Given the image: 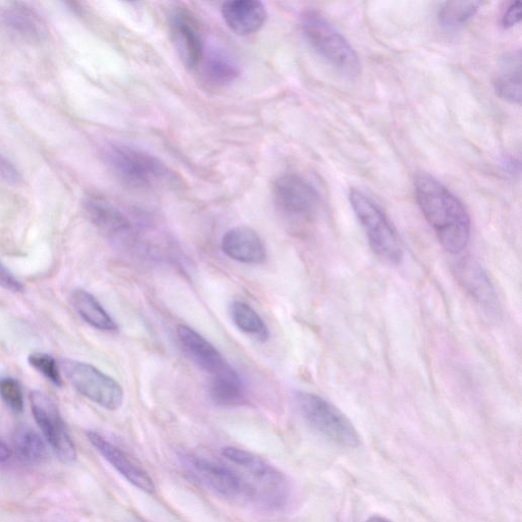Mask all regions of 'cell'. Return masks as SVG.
Segmentation results:
<instances>
[{
	"instance_id": "6da1fadb",
	"label": "cell",
	"mask_w": 522,
	"mask_h": 522,
	"mask_svg": "<svg viewBox=\"0 0 522 522\" xmlns=\"http://www.w3.org/2000/svg\"><path fill=\"white\" fill-rule=\"evenodd\" d=\"M414 192L417 204L442 246L451 254L462 252L472 232L471 218L463 203L428 174L415 178Z\"/></svg>"
},
{
	"instance_id": "7a4b0ae2",
	"label": "cell",
	"mask_w": 522,
	"mask_h": 522,
	"mask_svg": "<svg viewBox=\"0 0 522 522\" xmlns=\"http://www.w3.org/2000/svg\"><path fill=\"white\" fill-rule=\"evenodd\" d=\"M104 162L126 185L154 190L176 183L175 173L160 159L135 146L115 143L103 152Z\"/></svg>"
},
{
	"instance_id": "3957f363",
	"label": "cell",
	"mask_w": 522,
	"mask_h": 522,
	"mask_svg": "<svg viewBox=\"0 0 522 522\" xmlns=\"http://www.w3.org/2000/svg\"><path fill=\"white\" fill-rule=\"evenodd\" d=\"M222 453L245 473L242 475L253 490L255 502L276 510L289 504L292 497L291 484L276 467L242 449L227 447Z\"/></svg>"
},
{
	"instance_id": "277c9868",
	"label": "cell",
	"mask_w": 522,
	"mask_h": 522,
	"mask_svg": "<svg viewBox=\"0 0 522 522\" xmlns=\"http://www.w3.org/2000/svg\"><path fill=\"white\" fill-rule=\"evenodd\" d=\"M300 27L309 45L334 69L348 77L360 73L356 51L323 14L305 11L300 17Z\"/></svg>"
},
{
	"instance_id": "5b68a950",
	"label": "cell",
	"mask_w": 522,
	"mask_h": 522,
	"mask_svg": "<svg viewBox=\"0 0 522 522\" xmlns=\"http://www.w3.org/2000/svg\"><path fill=\"white\" fill-rule=\"evenodd\" d=\"M349 200L373 252L386 264H401L403 247L400 238L382 208L370 196L357 189L350 190Z\"/></svg>"
},
{
	"instance_id": "8992f818",
	"label": "cell",
	"mask_w": 522,
	"mask_h": 522,
	"mask_svg": "<svg viewBox=\"0 0 522 522\" xmlns=\"http://www.w3.org/2000/svg\"><path fill=\"white\" fill-rule=\"evenodd\" d=\"M295 403L305 423L329 442L345 448L359 445V435L348 417L328 400L298 392Z\"/></svg>"
},
{
	"instance_id": "52a82bcc",
	"label": "cell",
	"mask_w": 522,
	"mask_h": 522,
	"mask_svg": "<svg viewBox=\"0 0 522 522\" xmlns=\"http://www.w3.org/2000/svg\"><path fill=\"white\" fill-rule=\"evenodd\" d=\"M273 195L278 213L291 226H307L317 219L321 197L303 177L297 174L281 176L275 182Z\"/></svg>"
},
{
	"instance_id": "ba28073f",
	"label": "cell",
	"mask_w": 522,
	"mask_h": 522,
	"mask_svg": "<svg viewBox=\"0 0 522 522\" xmlns=\"http://www.w3.org/2000/svg\"><path fill=\"white\" fill-rule=\"evenodd\" d=\"M187 473L206 489L229 500L254 501V493L235 468L196 455L182 456Z\"/></svg>"
},
{
	"instance_id": "9c48e42d",
	"label": "cell",
	"mask_w": 522,
	"mask_h": 522,
	"mask_svg": "<svg viewBox=\"0 0 522 522\" xmlns=\"http://www.w3.org/2000/svg\"><path fill=\"white\" fill-rule=\"evenodd\" d=\"M62 367L70 384L82 396L110 411L122 407L124 390L114 378L78 360L67 359Z\"/></svg>"
},
{
	"instance_id": "30bf717a",
	"label": "cell",
	"mask_w": 522,
	"mask_h": 522,
	"mask_svg": "<svg viewBox=\"0 0 522 522\" xmlns=\"http://www.w3.org/2000/svg\"><path fill=\"white\" fill-rule=\"evenodd\" d=\"M32 413L44 438L65 464L77 459V450L57 404L40 391L30 395Z\"/></svg>"
},
{
	"instance_id": "8fae6325",
	"label": "cell",
	"mask_w": 522,
	"mask_h": 522,
	"mask_svg": "<svg viewBox=\"0 0 522 522\" xmlns=\"http://www.w3.org/2000/svg\"><path fill=\"white\" fill-rule=\"evenodd\" d=\"M172 36L187 68L197 70L205 54V41L195 17L185 9H176L170 17Z\"/></svg>"
},
{
	"instance_id": "7c38bea8",
	"label": "cell",
	"mask_w": 522,
	"mask_h": 522,
	"mask_svg": "<svg viewBox=\"0 0 522 522\" xmlns=\"http://www.w3.org/2000/svg\"><path fill=\"white\" fill-rule=\"evenodd\" d=\"M90 223L104 236L113 240H125L133 233V224L119 206L107 198L90 195L83 203Z\"/></svg>"
},
{
	"instance_id": "4fadbf2b",
	"label": "cell",
	"mask_w": 522,
	"mask_h": 522,
	"mask_svg": "<svg viewBox=\"0 0 522 522\" xmlns=\"http://www.w3.org/2000/svg\"><path fill=\"white\" fill-rule=\"evenodd\" d=\"M87 438L101 456L129 483L147 494L154 493L153 480L136 459L95 432H88Z\"/></svg>"
},
{
	"instance_id": "5bb4252c",
	"label": "cell",
	"mask_w": 522,
	"mask_h": 522,
	"mask_svg": "<svg viewBox=\"0 0 522 522\" xmlns=\"http://www.w3.org/2000/svg\"><path fill=\"white\" fill-rule=\"evenodd\" d=\"M457 280L466 291L490 315L497 316L500 303L487 272L472 258H464L455 266Z\"/></svg>"
},
{
	"instance_id": "9a60e30c",
	"label": "cell",
	"mask_w": 522,
	"mask_h": 522,
	"mask_svg": "<svg viewBox=\"0 0 522 522\" xmlns=\"http://www.w3.org/2000/svg\"><path fill=\"white\" fill-rule=\"evenodd\" d=\"M223 252L238 263L261 265L267 259L265 243L249 227H236L229 230L222 240Z\"/></svg>"
},
{
	"instance_id": "2e32d148",
	"label": "cell",
	"mask_w": 522,
	"mask_h": 522,
	"mask_svg": "<svg viewBox=\"0 0 522 522\" xmlns=\"http://www.w3.org/2000/svg\"><path fill=\"white\" fill-rule=\"evenodd\" d=\"M222 16L233 32L247 36L264 27L268 13L257 0H232L223 5Z\"/></svg>"
},
{
	"instance_id": "e0dca14e",
	"label": "cell",
	"mask_w": 522,
	"mask_h": 522,
	"mask_svg": "<svg viewBox=\"0 0 522 522\" xmlns=\"http://www.w3.org/2000/svg\"><path fill=\"white\" fill-rule=\"evenodd\" d=\"M177 335L184 351L204 372L214 375L227 364L221 352L190 327L179 325Z\"/></svg>"
},
{
	"instance_id": "ac0fdd59",
	"label": "cell",
	"mask_w": 522,
	"mask_h": 522,
	"mask_svg": "<svg viewBox=\"0 0 522 522\" xmlns=\"http://www.w3.org/2000/svg\"><path fill=\"white\" fill-rule=\"evenodd\" d=\"M0 24L12 35L30 43L40 42L46 35L45 26L39 16L19 3L0 9Z\"/></svg>"
},
{
	"instance_id": "d6986e66",
	"label": "cell",
	"mask_w": 522,
	"mask_h": 522,
	"mask_svg": "<svg viewBox=\"0 0 522 522\" xmlns=\"http://www.w3.org/2000/svg\"><path fill=\"white\" fill-rule=\"evenodd\" d=\"M203 80L214 87H226L240 75V69L233 57L223 48L205 50L199 66Z\"/></svg>"
},
{
	"instance_id": "ffe728a7",
	"label": "cell",
	"mask_w": 522,
	"mask_h": 522,
	"mask_svg": "<svg viewBox=\"0 0 522 522\" xmlns=\"http://www.w3.org/2000/svg\"><path fill=\"white\" fill-rule=\"evenodd\" d=\"M212 376L210 397L215 404L233 407L246 402L243 381L230 364L227 363L222 370Z\"/></svg>"
},
{
	"instance_id": "44dd1931",
	"label": "cell",
	"mask_w": 522,
	"mask_h": 522,
	"mask_svg": "<svg viewBox=\"0 0 522 522\" xmlns=\"http://www.w3.org/2000/svg\"><path fill=\"white\" fill-rule=\"evenodd\" d=\"M72 303L78 315L92 328L103 332L118 330L109 312L88 291L76 289L72 293Z\"/></svg>"
},
{
	"instance_id": "7402d4cb",
	"label": "cell",
	"mask_w": 522,
	"mask_h": 522,
	"mask_svg": "<svg viewBox=\"0 0 522 522\" xmlns=\"http://www.w3.org/2000/svg\"><path fill=\"white\" fill-rule=\"evenodd\" d=\"M14 449L18 458L27 464L43 463L48 450L41 436L29 427H20L14 434Z\"/></svg>"
},
{
	"instance_id": "603a6c76",
	"label": "cell",
	"mask_w": 522,
	"mask_h": 522,
	"mask_svg": "<svg viewBox=\"0 0 522 522\" xmlns=\"http://www.w3.org/2000/svg\"><path fill=\"white\" fill-rule=\"evenodd\" d=\"M495 90L502 99L511 103H520L521 60L519 52L506 58L503 69L495 81Z\"/></svg>"
},
{
	"instance_id": "cb8c5ba5",
	"label": "cell",
	"mask_w": 522,
	"mask_h": 522,
	"mask_svg": "<svg viewBox=\"0 0 522 522\" xmlns=\"http://www.w3.org/2000/svg\"><path fill=\"white\" fill-rule=\"evenodd\" d=\"M231 318L236 327L243 333L254 336L258 340L267 341L269 330L264 320L247 303L235 301L230 307Z\"/></svg>"
},
{
	"instance_id": "d4e9b609",
	"label": "cell",
	"mask_w": 522,
	"mask_h": 522,
	"mask_svg": "<svg viewBox=\"0 0 522 522\" xmlns=\"http://www.w3.org/2000/svg\"><path fill=\"white\" fill-rule=\"evenodd\" d=\"M483 4L481 2H450L440 10V24L447 29H456L474 18Z\"/></svg>"
},
{
	"instance_id": "484cf974",
	"label": "cell",
	"mask_w": 522,
	"mask_h": 522,
	"mask_svg": "<svg viewBox=\"0 0 522 522\" xmlns=\"http://www.w3.org/2000/svg\"><path fill=\"white\" fill-rule=\"evenodd\" d=\"M31 367L52 384L62 387L63 378L56 359L46 353H32L28 357Z\"/></svg>"
},
{
	"instance_id": "4316f807",
	"label": "cell",
	"mask_w": 522,
	"mask_h": 522,
	"mask_svg": "<svg viewBox=\"0 0 522 522\" xmlns=\"http://www.w3.org/2000/svg\"><path fill=\"white\" fill-rule=\"evenodd\" d=\"M0 398L15 412L24 409V392L20 382L11 377L0 378Z\"/></svg>"
},
{
	"instance_id": "83f0119b",
	"label": "cell",
	"mask_w": 522,
	"mask_h": 522,
	"mask_svg": "<svg viewBox=\"0 0 522 522\" xmlns=\"http://www.w3.org/2000/svg\"><path fill=\"white\" fill-rule=\"evenodd\" d=\"M0 287L13 293H21L24 291L22 283L3 263H0Z\"/></svg>"
},
{
	"instance_id": "f1b7e54d",
	"label": "cell",
	"mask_w": 522,
	"mask_h": 522,
	"mask_svg": "<svg viewBox=\"0 0 522 522\" xmlns=\"http://www.w3.org/2000/svg\"><path fill=\"white\" fill-rule=\"evenodd\" d=\"M0 178L12 185H16L21 181V175L18 170L2 154H0Z\"/></svg>"
},
{
	"instance_id": "f546056e",
	"label": "cell",
	"mask_w": 522,
	"mask_h": 522,
	"mask_svg": "<svg viewBox=\"0 0 522 522\" xmlns=\"http://www.w3.org/2000/svg\"><path fill=\"white\" fill-rule=\"evenodd\" d=\"M522 17V4L521 2H515L510 4L505 10L502 17V25L504 28L509 29L517 25L521 21Z\"/></svg>"
},
{
	"instance_id": "4dcf8cb0",
	"label": "cell",
	"mask_w": 522,
	"mask_h": 522,
	"mask_svg": "<svg viewBox=\"0 0 522 522\" xmlns=\"http://www.w3.org/2000/svg\"><path fill=\"white\" fill-rule=\"evenodd\" d=\"M13 455V450L2 439H0V463L8 462Z\"/></svg>"
},
{
	"instance_id": "1f68e13d",
	"label": "cell",
	"mask_w": 522,
	"mask_h": 522,
	"mask_svg": "<svg viewBox=\"0 0 522 522\" xmlns=\"http://www.w3.org/2000/svg\"><path fill=\"white\" fill-rule=\"evenodd\" d=\"M367 522H391V521L384 517H381V516H373Z\"/></svg>"
}]
</instances>
